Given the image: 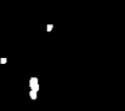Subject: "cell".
Instances as JSON below:
<instances>
[{"label": "cell", "instance_id": "2", "mask_svg": "<svg viewBox=\"0 0 125 111\" xmlns=\"http://www.w3.org/2000/svg\"><path fill=\"white\" fill-rule=\"evenodd\" d=\"M29 97H31L32 100H37V99H38V92L31 89V92H29Z\"/></svg>", "mask_w": 125, "mask_h": 111}, {"label": "cell", "instance_id": "1", "mask_svg": "<svg viewBox=\"0 0 125 111\" xmlns=\"http://www.w3.org/2000/svg\"><path fill=\"white\" fill-rule=\"evenodd\" d=\"M37 83H39V82H38V77H31V78H29V87H31V88H32L33 86H35Z\"/></svg>", "mask_w": 125, "mask_h": 111}, {"label": "cell", "instance_id": "5", "mask_svg": "<svg viewBox=\"0 0 125 111\" xmlns=\"http://www.w3.org/2000/svg\"><path fill=\"white\" fill-rule=\"evenodd\" d=\"M6 63H7L6 58H0V64H6Z\"/></svg>", "mask_w": 125, "mask_h": 111}, {"label": "cell", "instance_id": "3", "mask_svg": "<svg viewBox=\"0 0 125 111\" xmlns=\"http://www.w3.org/2000/svg\"><path fill=\"white\" fill-rule=\"evenodd\" d=\"M52 29H53V24H47V27H46V32H52Z\"/></svg>", "mask_w": 125, "mask_h": 111}, {"label": "cell", "instance_id": "4", "mask_svg": "<svg viewBox=\"0 0 125 111\" xmlns=\"http://www.w3.org/2000/svg\"><path fill=\"white\" fill-rule=\"evenodd\" d=\"M32 89H33V91H35V92H39V89H40V86H39V83H37L35 86H33V87H32Z\"/></svg>", "mask_w": 125, "mask_h": 111}]
</instances>
